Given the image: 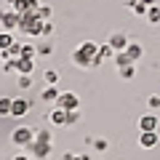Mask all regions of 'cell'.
<instances>
[{"mask_svg": "<svg viewBox=\"0 0 160 160\" xmlns=\"http://www.w3.org/2000/svg\"><path fill=\"white\" fill-rule=\"evenodd\" d=\"M11 102H13V99H0V115H3V118L11 115Z\"/></svg>", "mask_w": 160, "mask_h": 160, "instance_id": "ac0fdd59", "label": "cell"}, {"mask_svg": "<svg viewBox=\"0 0 160 160\" xmlns=\"http://www.w3.org/2000/svg\"><path fill=\"white\" fill-rule=\"evenodd\" d=\"M35 53H38V48H35V46H29V43H27V46H22V56H29V59H32Z\"/></svg>", "mask_w": 160, "mask_h": 160, "instance_id": "7402d4cb", "label": "cell"}, {"mask_svg": "<svg viewBox=\"0 0 160 160\" xmlns=\"http://www.w3.org/2000/svg\"><path fill=\"white\" fill-rule=\"evenodd\" d=\"M38 53H43V56H46V53H51V46H38Z\"/></svg>", "mask_w": 160, "mask_h": 160, "instance_id": "484cf974", "label": "cell"}, {"mask_svg": "<svg viewBox=\"0 0 160 160\" xmlns=\"http://www.w3.org/2000/svg\"><path fill=\"white\" fill-rule=\"evenodd\" d=\"M126 53H128V56L133 59V62H139L144 51H142V46H139V43H128V46H126Z\"/></svg>", "mask_w": 160, "mask_h": 160, "instance_id": "4fadbf2b", "label": "cell"}, {"mask_svg": "<svg viewBox=\"0 0 160 160\" xmlns=\"http://www.w3.org/2000/svg\"><path fill=\"white\" fill-rule=\"evenodd\" d=\"M32 69H35V62L29 56H19V72L22 75H32Z\"/></svg>", "mask_w": 160, "mask_h": 160, "instance_id": "7c38bea8", "label": "cell"}, {"mask_svg": "<svg viewBox=\"0 0 160 160\" xmlns=\"http://www.w3.org/2000/svg\"><path fill=\"white\" fill-rule=\"evenodd\" d=\"M96 56H99V46L91 43V40L80 43L72 51V62L78 64V67H96Z\"/></svg>", "mask_w": 160, "mask_h": 160, "instance_id": "6da1fadb", "label": "cell"}, {"mask_svg": "<svg viewBox=\"0 0 160 160\" xmlns=\"http://www.w3.org/2000/svg\"><path fill=\"white\" fill-rule=\"evenodd\" d=\"M158 126H160V118H158V112H147V115H142V120H139V131H158Z\"/></svg>", "mask_w": 160, "mask_h": 160, "instance_id": "5b68a950", "label": "cell"}, {"mask_svg": "<svg viewBox=\"0 0 160 160\" xmlns=\"http://www.w3.org/2000/svg\"><path fill=\"white\" fill-rule=\"evenodd\" d=\"M38 16L43 19V22H51V8H48V6H40L38 8Z\"/></svg>", "mask_w": 160, "mask_h": 160, "instance_id": "d6986e66", "label": "cell"}, {"mask_svg": "<svg viewBox=\"0 0 160 160\" xmlns=\"http://www.w3.org/2000/svg\"><path fill=\"white\" fill-rule=\"evenodd\" d=\"M27 86H32V78H29V75H22V80H19V88H27Z\"/></svg>", "mask_w": 160, "mask_h": 160, "instance_id": "d4e9b609", "label": "cell"}, {"mask_svg": "<svg viewBox=\"0 0 160 160\" xmlns=\"http://www.w3.org/2000/svg\"><path fill=\"white\" fill-rule=\"evenodd\" d=\"M0 24H3V29L6 32H11V29H19V24H22V13L19 11H8L0 16Z\"/></svg>", "mask_w": 160, "mask_h": 160, "instance_id": "277c9868", "label": "cell"}, {"mask_svg": "<svg viewBox=\"0 0 160 160\" xmlns=\"http://www.w3.org/2000/svg\"><path fill=\"white\" fill-rule=\"evenodd\" d=\"M51 144L53 142H40V139H32V144H29V155H35V158H48V155H51Z\"/></svg>", "mask_w": 160, "mask_h": 160, "instance_id": "3957f363", "label": "cell"}, {"mask_svg": "<svg viewBox=\"0 0 160 160\" xmlns=\"http://www.w3.org/2000/svg\"><path fill=\"white\" fill-rule=\"evenodd\" d=\"M158 142H160L158 131H144L142 136H139V144H142L144 149H152V147H158Z\"/></svg>", "mask_w": 160, "mask_h": 160, "instance_id": "ba28073f", "label": "cell"}, {"mask_svg": "<svg viewBox=\"0 0 160 160\" xmlns=\"http://www.w3.org/2000/svg\"><path fill=\"white\" fill-rule=\"evenodd\" d=\"M53 32V24L51 22H46V27H43V35H51Z\"/></svg>", "mask_w": 160, "mask_h": 160, "instance_id": "4316f807", "label": "cell"}, {"mask_svg": "<svg viewBox=\"0 0 160 160\" xmlns=\"http://www.w3.org/2000/svg\"><path fill=\"white\" fill-rule=\"evenodd\" d=\"M109 46L115 48V53H118V51H126V46H128V40H126V35H120V32H115L112 38H109Z\"/></svg>", "mask_w": 160, "mask_h": 160, "instance_id": "30bf717a", "label": "cell"}, {"mask_svg": "<svg viewBox=\"0 0 160 160\" xmlns=\"http://www.w3.org/2000/svg\"><path fill=\"white\" fill-rule=\"evenodd\" d=\"M51 123H53V126H69V112L62 109V107H56L51 112Z\"/></svg>", "mask_w": 160, "mask_h": 160, "instance_id": "9c48e42d", "label": "cell"}, {"mask_svg": "<svg viewBox=\"0 0 160 160\" xmlns=\"http://www.w3.org/2000/svg\"><path fill=\"white\" fill-rule=\"evenodd\" d=\"M46 83H48V86H56V83H59V75L53 72V69H48V72H46Z\"/></svg>", "mask_w": 160, "mask_h": 160, "instance_id": "44dd1931", "label": "cell"}, {"mask_svg": "<svg viewBox=\"0 0 160 160\" xmlns=\"http://www.w3.org/2000/svg\"><path fill=\"white\" fill-rule=\"evenodd\" d=\"M147 3H142V0H131V11L133 13H139V16H142V13H147Z\"/></svg>", "mask_w": 160, "mask_h": 160, "instance_id": "2e32d148", "label": "cell"}, {"mask_svg": "<svg viewBox=\"0 0 160 160\" xmlns=\"http://www.w3.org/2000/svg\"><path fill=\"white\" fill-rule=\"evenodd\" d=\"M29 107H32V102H27V99H13L11 102V118H24L29 112Z\"/></svg>", "mask_w": 160, "mask_h": 160, "instance_id": "52a82bcc", "label": "cell"}, {"mask_svg": "<svg viewBox=\"0 0 160 160\" xmlns=\"http://www.w3.org/2000/svg\"><path fill=\"white\" fill-rule=\"evenodd\" d=\"M6 72H19V59H13V62H6Z\"/></svg>", "mask_w": 160, "mask_h": 160, "instance_id": "cb8c5ba5", "label": "cell"}, {"mask_svg": "<svg viewBox=\"0 0 160 160\" xmlns=\"http://www.w3.org/2000/svg\"><path fill=\"white\" fill-rule=\"evenodd\" d=\"M11 46H13V35L3 29V32H0V51H6V48H11Z\"/></svg>", "mask_w": 160, "mask_h": 160, "instance_id": "5bb4252c", "label": "cell"}, {"mask_svg": "<svg viewBox=\"0 0 160 160\" xmlns=\"http://www.w3.org/2000/svg\"><path fill=\"white\" fill-rule=\"evenodd\" d=\"M38 8H40V3H38V0H19L13 11H19V13H27V11H38Z\"/></svg>", "mask_w": 160, "mask_h": 160, "instance_id": "8fae6325", "label": "cell"}, {"mask_svg": "<svg viewBox=\"0 0 160 160\" xmlns=\"http://www.w3.org/2000/svg\"><path fill=\"white\" fill-rule=\"evenodd\" d=\"M147 104H149V109H152V112H155V109H160V96H149Z\"/></svg>", "mask_w": 160, "mask_h": 160, "instance_id": "603a6c76", "label": "cell"}, {"mask_svg": "<svg viewBox=\"0 0 160 160\" xmlns=\"http://www.w3.org/2000/svg\"><path fill=\"white\" fill-rule=\"evenodd\" d=\"M56 107L67 109V112H75V109L80 107V99L75 96V93H62V96L56 99Z\"/></svg>", "mask_w": 160, "mask_h": 160, "instance_id": "8992f818", "label": "cell"}, {"mask_svg": "<svg viewBox=\"0 0 160 160\" xmlns=\"http://www.w3.org/2000/svg\"><path fill=\"white\" fill-rule=\"evenodd\" d=\"M142 3H147V6H158V0H142Z\"/></svg>", "mask_w": 160, "mask_h": 160, "instance_id": "f1b7e54d", "label": "cell"}, {"mask_svg": "<svg viewBox=\"0 0 160 160\" xmlns=\"http://www.w3.org/2000/svg\"><path fill=\"white\" fill-rule=\"evenodd\" d=\"M32 139H35V131H32V128H27V126H19L16 131L11 133V142L16 144V147H29Z\"/></svg>", "mask_w": 160, "mask_h": 160, "instance_id": "7a4b0ae2", "label": "cell"}, {"mask_svg": "<svg viewBox=\"0 0 160 160\" xmlns=\"http://www.w3.org/2000/svg\"><path fill=\"white\" fill-rule=\"evenodd\" d=\"M147 19H149L152 24H158V22H160V6H149V8H147Z\"/></svg>", "mask_w": 160, "mask_h": 160, "instance_id": "9a60e30c", "label": "cell"}, {"mask_svg": "<svg viewBox=\"0 0 160 160\" xmlns=\"http://www.w3.org/2000/svg\"><path fill=\"white\" fill-rule=\"evenodd\" d=\"M62 96V93H59V88L56 86H48L46 91H43V99H46V102H51V99H59Z\"/></svg>", "mask_w": 160, "mask_h": 160, "instance_id": "e0dca14e", "label": "cell"}, {"mask_svg": "<svg viewBox=\"0 0 160 160\" xmlns=\"http://www.w3.org/2000/svg\"><path fill=\"white\" fill-rule=\"evenodd\" d=\"M133 72H136V64H128V67H123V69H120V75H123V78H133Z\"/></svg>", "mask_w": 160, "mask_h": 160, "instance_id": "ffe728a7", "label": "cell"}, {"mask_svg": "<svg viewBox=\"0 0 160 160\" xmlns=\"http://www.w3.org/2000/svg\"><path fill=\"white\" fill-rule=\"evenodd\" d=\"M13 160H29V155H16Z\"/></svg>", "mask_w": 160, "mask_h": 160, "instance_id": "83f0119b", "label": "cell"}, {"mask_svg": "<svg viewBox=\"0 0 160 160\" xmlns=\"http://www.w3.org/2000/svg\"><path fill=\"white\" fill-rule=\"evenodd\" d=\"M0 59H3V56H0Z\"/></svg>", "mask_w": 160, "mask_h": 160, "instance_id": "f546056e", "label": "cell"}]
</instances>
